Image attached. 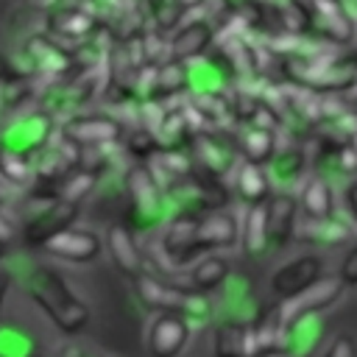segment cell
I'll list each match as a JSON object with an SVG mask.
<instances>
[{
  "label": "cell",
  "mask_w": 357,
  "mask_h": 357,
  "mask_svg": "<svg viewBox=\"0 0 357 357\" xmlns=\"http://www.w3.org/2000/svg\"><path fill=\"white\" fill-rule=\"evenodd\" d=\"M20 78H22V73L14 67V61H11L8 56L0 53V81L8 84V81H20Z\"/></svg>",
  "instance_id": "34"
},
{
  "label": "cell",
  "mask_w": 357,
  "mask_h": 357,
  "mask_svg": "<svg viewBox=\"0 0 357 357\" xmlns=\"http://www.w3.org/2000/svg\"><path fill=\"white\" fill-rule=\"evenodd\" d=\"M0 257H3V248H0Z\"/></svg>",
  "instance_id": "44"
},
{
  "label": "cell",
  "mask_w": 357,
  "mask_h": 357,
  "mask_svg": "<svg viewBox=\"0 0 357 357\" xmlns=\"http://www.w3.org/2000/svg\"><path fill=\"white\" fill-rule=\"evenodd\" d=\"M254 3H259V6H265V8H282L287 0H254Z\"/></svg>",
  "instance_id": "38"
},
{
  "label": "cell",
  "mask_w": 357,
  "mask_h": 357,
  "mask_svg": "<svg viewBox=\"0 0 357 357\" xmlns=\"http://www.w3.org/2000/svg\"><path fill=\"white\" fill-rule=\"evenodd\" d=\"M240 248L248 257H265L268 248V201L248 204L240 218Z\"/></svg>",
  "instance_id": "27"
},
{
  "label": "cell",
  "mask_w": 357,
  "mask_h": 357,
  "mask_svg": "<svg viewBox=\"0 0 357 357\" xmlns=\"http://www.w3.org/2000/svg\"><path fill=\"white\" fill-rule=\"evenodd\" d=\"M321 357H357V340L351 337V335H335L329 343H326V349L321 351Z\"/></svg>",
  "instance_id": "32"
},
{
  "label": "cell",
  "mask_w": 357,
  "mask_h": 357,
  "mask_svg": "<svg viewBox=\"0 0 357 357\" xmlns=\"http://www.w3.org/2000/svg\"><path fill=\"white\" fill-rule=\"evenodd\" d=\"M0 178H6L11 187H25L33 181V162L0 142Z\"/></svg>",
  "instance_id": "30"
},
{
  "label": "cell",
  "mask_w": 357,
  "mask_h": 357,
  "mask_svg": "<svg viewBox=\"0 0 357 357\" xmlns=\"http://www.w3.org/2000/svg\"><path fill=\"white\" fill-rule=\"evenodd\" d=\"M349 145L354 148V153H357V126H354V131H351V139H349Z\"/></svg>",
  "instance_id": "39"
},
{
  "label": "cell",
  "mask_w": 357,
  "mask_h": 357,
  "mask_svg": "<svg viewBox=\"0 0 357 357\" xmlns=\"http://www.w3.org/2000/svg\"><path fill=\"white\" fill-rule=\"evenodd\" d=\"M234 139H237L240 159L254 162V165H268L273 159V153L279 151V134L251 126V123H240Z\"/></svg>",
  "instance_id": "24"
},
{
  "label": "cell",
  "mask_w": 357,
  "mask_h": 357,
  "mask_svg": "<svg viewBox=\"0 0 357 357\" xmlns=\"http://www.w3.org/2000/svg\"><path fill=\"white\" fill-rule=\"evenodd\" d=\"M126 148H128V153L137 156V162H148L156 156V137L151 131H145L142 126H137L126 134Z\"/></svg>",
  "instance_id": "31"
},
{
  "label": "cell",
  "mask_w": 357,
  "mask_h": 357,
  "mask_svg": "<svg viewBox=\"0 0 357 357\" xmlns=\"http://www.w3.org/2000/svg\"><path fill=\"white\" fill-rule=\"evenodd\" d=\"M298 198L293 192H273L268 198V248L282 251L298 231Z\"/></svg>",
  "instance_id": "15"
},
{
  "label": "cell",
  "mask_w": 357,
  "mask_h": 357,
  "mask_svg": "<svg viewBox=\"0 0 357 357\" xmlns=\"http://www.w3.org/2000/svg\"><path fill=\"white\" fill-rule=\"evenodd\" d=\"M100 173L86 170V167H75L64 176V181L59 184V201H67L73 206H81L84 198H89V192L98 187Z\"/></svg>",
  "instance_id": "29"
},
{
  "label": "cell",
  "mask_w": 357,
  "mask_h": 357,
  "mask_svg": "<svg viewBox=\"0 0 357 357\" xmlns=\"http://www.w3.org/2000/svg\"><path fill=\"white\" fill-rule=\"evenodd\" d=\"M351 92H354V100H351V112H354V114H357V86H354V89H351Z\"/></svg>",
  "instance_id": "40"
},
{
  "label": "cell",
  "mask_w": 357,
  "mask_h": 357,
  "mask_svg": "<svg viewBox=\"0 0 357 357\" xmlns=\"http://www.w3.org/2000/svg\"><path fill=\"white\" fill-rule=\"evenodd\" d=\"M343 293V282L340 276H329L324 273L318 282H312L307 290L290 296V298H282L279 301V310L284 315V321L290 318H301V315H315V312H324L326 307H332Z\"/></svg>",
  "instance_id": "10"
},
{
  "label": "cell",
  "mask_w": 357,
  "mask_h": 357,
  "mask_svg": "<svg viewBox=\"0 0 357 357\" xmlns=\"http://www.w3.org/2000/svg\"><path fill=\"white\" fill-rule=\"evenodd\" d=\"M28 296L31 301L64 332V335H78L86 321H89V307L73 293L67 279L47 268V265H33L28 271Z\"/></svg>",
  "instance_id": "1"
},
{
  "label": "cell",
  "mask_w": 357,
  "mask_h": 357,
  "mask_svg": "<svg viewBox=\"0 0 357 357\" xmlns=\"http://www.w3.org/2000/svg\"><path fill=\"white\" fill-rule=\"evenodd\" d=\"M25 56L31 61V70L47 78L67 75L70 67H75V50L67 47V42L50 36V33H36L25 42Z\"/></svg>",
  "instance_id": "9"
},
{
  "label": "cell",
  "mask_w": 357,
  "mask_h": 357,
  "mask_svg": "<svg viewBox=\"0 0 357 357\" xmlns=\"http://www.w3.org/2000/svg\"><path fill=\"white\" fill-rule=\"evenodd\" d=\"M11 284H14V271H8V268L0 265V312H3V304H6V298H8Z\"/></svg>",
  "instance_id": "36"
},
{
  "label": "cell",
  "mask_w": 357,
  "mask_h": 357,
  "mask_svg": "<svg viewBox=\"0 0 357 357\" xmlns=\"http://www.w3.org/2000/svg\"><path fill=\"white\" fill-rule=\"evenodd\" d=\"M103 245L112 257V262L126 273V276H137L145 271V254L142 248L137 245V237L131 231V226L126 223H112L106 229V237H103Z\"/></svg>",
  "instance_id": "20"
},
{
  "label": "cell",
  "mask_w": 357,
  "mask_h": 357,
  "mask_svg": "<svg viewBox=\"0 0 357 357\" xmlns=\"http://www.w3.org/2000/svg\"><path fill=\"white\" fill-rule=\"evenodd\" d=\"M126 190H128V198H131L134 226L153 229V226H165L170 220L165 190L156 181V176H153L148 162H137V165H131L126 170Z\"/></svg>",
  "instance_id": "2"
},
{
  "label": "cell",
  "mask_w": 357,
  "mask_h": 357,
  "mask_svg": "<svg viewBox=\"0 0 357 357\" xmlns=\"http://www.w3.org/2000/svg\"><path fill=\"white\" fill-rule=\"evenodd\" d=\"M134 293L137 298L153 310V312H181L184 307V298H187V287H176L173 282L151 273V271H142L134 276Z\"/></svg>",
  "instance_id": "17"
},
{
  "label": "cell",
  "mask_w": 357,
  "mask_h": 357,
  "mask_svg": "<svg viewBox=\"0 0 357 357\" xmlns=\"http://www.w3.org/2000/svg\"><path fill=\"white\" fill-rule=\"evenodd\" d=\"M240 243V220L231 212L215 209L198 218L195 237H192V251L201 257V251H215V248H231Z\"/></svg>",
  "instance_id": "13"
},
{
  "label": "cell",
  "mask_w": 357,
  "mask_h": 357,
  "mask_svg": "<svg viewBox=\"0 0 357 357\" xmlns=\"http://www.w3.org/2000/svg\"><path fill=\"white\" fill-rule=\"evenodd\" d=\"M312 3V39L332 45V47H349L357 36V20L346 8L343 0H310Z\"/></svg>",
  "instance_id": "6"
},
{
  "label": "cell",
  "mask_w": 357,
  "mask_h": 357,
  "mask_svg": "<svg viewBox=\"0 0 357 357\" xmlns=\"http://www.w3.org/2000/svg\"><path fill=\"white\" fill-rule=\"evenodd\" d=\"M0 201H3V184H0Z\"/></svg>",
  "instance_id": "43"
},
{
  "label": "cell",
  "mask_w": 357,
  "mask_h": 357,
  "mask_svg": "<svg viewBox=\"0 0 357 357\" xmlns=\"http://www.w3.org/2000/svg\"><path fill=\"white\" fill-rule=\"evenodd\" d=\"M81 3H84V6H86V8H89V6H95V3H98V0H81Z\"/></svg>",
  "instance_id": "41"
},
{
  "label": "cell",
  "mask_w": 357,
  "mask_h": 357,
  "mask_svg": "<svg viewBox=\"0 0 357 357\" xmlns=\"http://www.w3.org/2000/svg\"><path fill=\"white\" fill-rule=\"evenodd\" d=\"M28 357H45V354H36V351H31V354H28Z\"/></svg>",
  "instance_id": "42"
},
{
  "label": "cell",
  "mask_w": 357,
  "mask_h": 357,
  "mask_svg": "<svg viewBox=\"0 0 357 357\" xmlns=\"http://www.w3.org/2000/svg\"><path fill=\"white\" fill-rule=\"evenodd\" d=\"M321 276H324V259L318 254H301V257H296V259H290V262H284L282 268L273 271L271 290L282 301V298H290V296L307 290Z\"/></svg>",
  "instance_id": "12"
},
{
  "label": "cell",
  "mask_w": 357,
  "mask_h": 357,
  "mask_svg": "<svg viewBox=\"0 0 357 357\" xmlns=\"http://www.w3.org/2000/svg\"><path fill=\"white\" fill-rule=\"evenodd\" d=\"M298 209L307 220H324V218H332L337 212L335 206V187L329 178L312 173L304 178L301 184V192H298Z\"/></svg>",
  "instance_id": "23"
},
{
  "label": "cell",
  "mask_w": 357,
  "mask_h": 357,
  "mask_svg": "<svg viewBox=\"0 0 357 357\" xmlns=\"http://www.w3.org/2000/svg\"><path fill=\"white\" fill-rule=\"evenodd\" d=\"M195 148V167L215 176V178H229L231 181V173L237 170L240 165V151H237V139L234 134H226L223 128H212V131H204L195 137L192 142Z\"/></svg>",
  "instance_id": "5"
},
{
  "label": "cell",
  "mask_w": 357,
  "mask_h": 357,
  "mask_svg": "<svg viewBox=\"0 0 357 357\" xmlns=\"http://www.w3.org/2000/svg\"><path fill=\"white\" fill-rule=\"evenodd\" d=\"M324 337V321L321 312L315 315H301V318H290L284 321L282 329V343H279V354L282 357H307Z\"/></svg>",
  "instance_id": "21"
},
{
  "label": "cell",
  "mask_w": 357,
  "mask_h": 357,
  "mask_svg": "<svg viewBox=\"0 0 357 357\" xmlns=\"http://www.w3.org/2000/svg\"><path fill=\"white\" fill-rule=\"evenodd\" d=\"M47 33L73 45L78 50L81 42H86L95 31H98V17L92 14V8H86L84 3H59L47 8Z\"/></svg>",
  "instance_id": "7"
},
{
  "label": "cell",
  "mask_w": 357,
  "mask_h": 357,
  "mask_svg": "<svg viewBox=\"0 0 357 357\" xmlns=\"http://www.w3.org/2000/svg\"><path fill=\"white\" fill-rule=\"evenodd\" d=\"M59 134L78 148H100V145L120 142L126 137V126L106 112H75L64 117V123L59 126Z\"/></svg>",
  "instance_id": "4"
},
{
  "label": "cell",
  "mask_w": 357,
  "mask_h": 357,
  "mask_svg": "<svg viewBox=\"0 0 357 357\" xmlns=\"http://www.w3.org/2000/svg\"><path fill=\"white\" fill-rule=\"evenodd\" d=\"M340 282H343V287H357V240L351 243V248H349V254L343 257V262H340Z\"/></svg>",
  "instance_id": "33"
},
{
  "label": "cell",
  "mask_w": 357,
  "mask_h": 357,
  "mask_svg": "<svg viewBox=\"0 0 357 357\" xmlns=\"http://www.w3.org/2000/svg\"><path fill=\"white\" fill-rule=\"evenodd\" d=\"M346 209H349L351 223H354V229H357V178H351V181L346 184Z\"/></svg>",
  "instance_id": "35"
},
{
  "label": "cell",
  "mask_w": 357,
  "mask_h": 357,
  "mask_svg": "<svg viewBox=\"0 0 357 357\" xmlns=\"http://www.w3.org/2000/svg\"><path fill=\"white\" fill-rule=\"evenodd\" d=\"M231 190L245 206L248 204H262L273 195L265 165H254V162H245V159H240L237 170L231 173Z\"/></svg>",
  "instance_id": "25"
},
{
  "label": "cell",
  "mask_w": 357,
  "mask_h": 357,
  "mask_svg": "<svg viewBox=\"0 0 357 357\" xmlns=\"http://www.w3.org/2000/svg\"><path fill=\"white\" fill-rule=\"evenodd\" d=\"M229 273H231V268H229V262L223 257H218V254L198 257L187 268V290H192V293L220 290Z\"/></svg>",
  "instance_id": "28"
},
{
  "label": "cell",
  "mask_w": 357,
  "mask_h": 357,
  "mask_svg": "<svg viewBox=\"0 0 357 357\" xmlns=\"http://www.w3.org/2000/svg\"><path fill=\"white\" fill-rule=\"evenodd\" d=\"M307 165H310V156H307L304 145H298V142L279 145L273 159L265 165L273 192H293L296 184H304L301 176H304Z\"/></svg>",
  "instance_id": "19"
},
{
  "label": "cell",
  "mask_w": 357,
  "mask_h": 357,
  "mask_svg": "<svg viewBox=\"0 0 357 357\" xmlns=\"http://www.w3.org/2000/svg\"><path fill=\"white\" fill-rule=\"evenodd\" d=\"M215 357H262L257 346V332H254V318H220L215 324V337H212Z\"/></svg>",
  "instance_id": "14"
},
{
  "label": "cell",
  "mask_w": 357,
  "mask_h": 357,
  "mask_svg": "<svg viewBox=\"0 0 357 357\" xmlns=\"http://www.w3.org/2000/svg\"><path fill=\"white\" fill-rule=\"evenodd\" d=\"M215 39H218V22L206 6L184 11L178 20V28L167 39V59L195 61L215 47Z\"/></svg>",
  "instance_id": "3"
},
{
  "label": "cell",
  "mask_w": 357,
  "mask_h": 357,
  "mask_svg": "<svg viewBox=\"0 0 357 357\" xmlns=\"http://www.w3.org/2000/svg\"><path fill=\"white\" fill-rule=\"evenodd\" d=\"M78 218V206L67 204V201H47L22 229V240L25 245H47V240H53L59 231L70 229L73 220Z\"/></svg>",
  "instance_id": "11"
},
{
  "label": "cell",
  "mask_w": 357,
  "mask_h": 357,
  "mask_svg": "<svg viewBox=\"0 0 357 357\" xmlns=\"http://www.w3.org/2000/svg\"><path fill=\"white\" fill-rule=\"evenodd\" d=\"M100 248H103V240L92 229H78V226H70V229L59 231L45 245L47 254H53L56 259L73 262V265H86V262L98 259Z\"/></svg>",
  "instance_id": "16"
},
{
  "label": "cell",
  "mask_w": 357,
  "mask_h": 357,
  "mask_svg": "<svg viewBox=\"0 0 357 357\" xmlns=\"http://www.w3.org/2000/svg\"><path fill=\"white\" fill-rule=\"evenodd\" d=\"M190 324L178 312H156L148 329L151 357H176L190 340Z\"/></svg>",
  "instance_id": "18"
},
{
  "label": "cell",
  "mask_w": 357,
  "mask_h": 357,
  "mask_svg": "<svg viewBox=\"0 0 357 357\" xmlns=\"http://www.w3.org/2000/svg\"><path fill=\"white\" fill-rule=\"evenodd\" d=\"M156 151L159 153H187V148L195 142V131L184 114V106H167L159 128H156Z\"/></svg>",
  "instance_id": "22"
},
{
  "label": "cell",
  "mask_w": 357,
  "mask_h": 357,
  "mask_svg": "<svg viewBox=\"0 0 357 357\" xmlns=\"http://www.w3.org/2000/svg\"><path fill=\"white\" fill-rule=\"evenodd\" d=\"M354 223L351 220H343L337 212L332 218H324V220H307V223H298V231H296V240L301 243H312V245H340V243H351L354 240Z\"/></svg>",
  "instance_id": "26"
},
{
  "label": "cell",
  "mask_w": 357,
  "mask_h": 357,
  "mask_svg": "<svg viewBox=\"0 0 357 357\" xmlns=\"http://www.w3.org/2000/svg\"><path fill=\"white\" fill-rule=\"evenodd\" d=\"M14 240V226H11V218H6L3 212H0V248L3 245H8Z\"/></svg>",
  "instance_id": "37"
},
{
  "label": "cell",
  "mask_w": 357,
  "mask_h": 357,
  "mask_svg": "<svg viewBox=\"0 0 357 357\" xmlns=\"http://www.w3.org/2000/svg\"><path fill=\"white\" fill-rule=\"evenodd\" d=\"M53 134H56V126H53L50 114L47 112H33V114L17 117L8 128H3L0 142L33 162V156L53 139Z\"/></svg>",
  "instance_id": "8"
}]
</instances>
